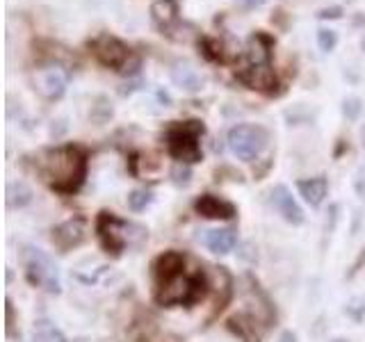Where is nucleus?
I'll return each mask as SVG.
<instances>
[{
	"label": "nucleus",
	"mask_w": 365,
	"mask_h": 342,
	"mask_svg": "<svg viewBox=\"0 0 365 342\" xmlns=\"http://www.w3.org/2000/svg\"><path fill=\"white\" fill-rule=\"evenodd\" d=\"M297 190H299V194H302L304 201H306L308 205H313V208H317V205L324 201L329 185H327V178H324V176H317V178L299 180V182H297Z\"/></svg>",
	"instance_id": "15"
},
{
	"label": "nucleus",
	"mask_w": 365,
	"mask_h": 342,
	"mask_svg": "<svg viewBox=\"0 0 365 342\" xmlns=\"http://www.w3.org/2000/svg\"><path fill=\"white\" fill-rule=\"evenodd\" d=\"M279 342H294V333H290V331H288V333H283V336H281Z\"/></svg>",
	"instance_id": "30"
},
{
	"label": "nucleus",
	"mask_w": 365,
	"mask_h": 342,
	"mask_svg": "<svg viewBox=\"0 0 365 342\" xmlns=\"http://www.w3.org/2000/svg\"><path fill=\"white\" fill-rule=\"evenodd\" d=\"M235 3L240 5V9H245V11H254L258 7L265 5V0H235Z\"/></svg>",
	"instance_id": "28"
},
{
	"label": "nucleus",
	"mask_w": 365,
	"mask_h": 342,
	"mask_svg": "<svg viewBox=\"0 0 365 342\" xmlns=\"http://www.w3.org/2000/svg\"><path fill=\"white\" fill-rule=\"evenodd\" d=\"M32 201V190L23 180H14L7 185V205L9 208H23Z\"/></svg>",
	"instance_id": "19"
},
{
	"label": "nucleus",
	"mask_w": 365,
	"mask_h": 342,
	"mask_svg": "<svg viewBox=\"0 0 365 342\" xmlns=\"http://www.w3.org/2000/svg\"><path fill=\"white\" fill-rule=\"evenodd\" d=\"M237 78L249 89H258V91H269L272 87H277V73H274L272 64L267 66H247L242 71H237Z\"/></svg>",
	"instance_id": "13"
},
{
	"label": "nucleus",
	"mask_w": 365,
	"mask_h": 342,
	"mask_svg": "<svg viewBox=\"0 0 365 342\" xmlns=\"http://www.w3.org/2000/svg\"><path fill=\"white\" fill-rule=\"evenodd\" d=\"M354 187H356V194H359V197L365 199V167L359 169L356 180H354Z\"/></svg>",
	"instance_id": "27"
},
{
	"label": "nucleus",
	"mask_w": 365,
	"mask_h": 342,
	"mask_svg": "<svg viewBox=\"0 0 365 342\" xmlns=\"http://www.w3.org/2000/svg\"><path fill=\"white\" fill-rule=\"evenodd\" d=\"M272 51H274V37L260 30L254 32L245 46L247 66H267L272 60Z\"/></svg>",
	"instance_id": "9"
},
{
	"label": "nucleus",
	"mask_w": 365,
	"mask_h": 342,
	"mask_svg": "<svg viewBox=\"0 0 365 342\" xmlns=\"http://www.w3.org/2000/svg\"><path fill=\"white\" fill-rule=\"evenodd\" d=\"M89 48L103 66L114 68V71H121L133 57L128 43L121 41L119 37H114V34H110V32L96 34V37L89 41Z\"/></svg>",
	"instance_id": "7"
},
{
	"label": "nucleus",
	"mask_w": 365,
	"mask_h": 342,
	"mask_svg": "<svg viewBox=\"0 0 365 342\" xmlns=\"http://www.w3.org/2000/svg\"><path fill=\"white\" fill-rule=\"evenodd\" d=\"M83 237H85V222L83 219H68L53 231V242L57 249H62V251L78 247L80 242H83Z\"/></svg>",
	"instance_id": "14"
},
{
	"label": "nucleus",
	"mask_w": 365,
	"mask_h": 342,
	"mask_svg": "<svg viewBox=\"0 0 365 342\" xmlns=\"http://www.w3.org/2000/svg\"><path fill=\"white\" fill-rule=\"evenodd\" d=\"M171 80H174V85L178 89L187 91V94H197V91L205 87V78L185 60H180L171 66Z\"/></svg>",
	"instance_id": "11"
},
{
	"label": "nucleus",
	"mask_w": 365,
	"mask_h": 342,
	"mask_svg": "<svg viewBox=\"0 0 365 342\" xmlns=\"http://www.w3.org/2000/svg\"><path fill=\"white\" fill-rule=\"evenodd\" d=\"M151 19L160 30H169L178 23V7L174 0H155L151 5Z\"/></svg>",
	"instance_id": "16"
},
{
	"label": "nucleus",
	"mask_w": 365,
	"mask_h": 342,
	"mask_svg": "<svg viewBox=\"0 0 365 342\" xmlns=\"http://www.w3.org/2000/svg\"><path fill=\"white\" fill-rule=\"evenodd\" d=\"M98 235L103 247L112 254H121L125 247H140L146 239V228L133 222H123L112 212H103L98 217Z\"/></svg>",
	"instance_id": "3"
},
{
	"label": "nucleus",
	"mask_w": 365,
	"mask_h": 342,
	"mask_svg": "<svg viewBox=\"0 0 365 342\" xmlns=\"http://www.w3.org/2000/svg\"><path fill=\"white\" fill-rule=\"evenodd\" d=\"M342 14H345V9L340 5H329L317 11V19L319 21H338V19H342Z\"/></svg>",
	"instance_id": "25"
},
{
	"label": "nucleus",
	"mask_w": 365,
	"mask_h": 342,
	"mask_svg": "<svg viewBox=\"0 0 365 342\" xmlns=\"http://www.w3.org/2000/svg\"><path fill=\"white\" fill-rule=\"evenodd\" d=\"M347 313H349L354 319H361L363 313H365V299H354V301L347 306Z\"/></svg>",
	"instance_id": "26"
},
{
	"label": "nucleus",
	"mask_w": 365,
	"mask_h": 342,
	"mask_svg": "<svg viewBox=\"0 0 365 342\" xmlns=\"http://www.w3.org/2000/svg\"><path fill=\"white\" fill-rule=\"evenodd\" d=\"M151 201H153V194L148 190H135V192H130V197H128V208L133 212H142Z\"/></svg>",
	"instance_id": "23"
},
{
	"label": "nucleus",
	"mask_w": 365,
	"mask_h": 342,
	"mask_svg": "<svg viewBox=\"0 0 365 342\" xmlns=\"http://www.w3.org/2000/svg\"><path fill=\"white\" fill-rule=\"evenodd\" d=\"M336 342H347V340H336Z\"/></svg>",
	"instance_id": "33"
},
{
	"label": "nucleus",
	"mask_w": 365,
	"mask_h": 342,
	"mask_svg": "<svg viewBox=\"0 0 365 342\" xmlns=\"http://www.w3.org/2000/svg\"><path fill=\"white\" fill-rule=\"evenodd\" d=\"M347 3H354V0H347Z\"/></svg>",
	"instance_id": "34"
},
{
	"label": "nucleus",
	"mask_w": 365,
	"mask_h": 342,
	"mask_svg": "<svg viewBox=\"0 0 365 342\" xmlns=\"http://www.w3.org/2000/svg\"><path fill=\"white\" fill-rule=\"evenodd\" d=\"M174 176H176V182H178V185H180V182H187V180H190V167L178 165V167L174 169Z\"/></svg>",
	"instance_id": "29"
},
{
	"label": "nucleus",
	"mask_w": 365,
	"mask_h": 342,
	"mask_svg": "<svg viewBox=\"0 0 365 342\" xmlns=\"http://www.w3.org/2000/svg\"><path fill=\"white\" fill-rule=\"evenodd\" d=\"M197 46H199L201 55H203L208 62H220V64L228 62V51H226L224 41L215 39V37H205V34H201V37L197 39Z\"/></svg>",
	"instance_id": "18"
},
{
	"label": "nucleus",
	"mask_w": 365,
	"mask_h": 342,
	"mask_svg": "<svg viewBox=\"0 0 365 342\" xmlns=\"http://www.w3.org/2000/svg\"><path fill=\"white\" fill-rule=\"evenodd\" d=\"M112 114H114V110H112L110 98L98 96V98L94 100V105H91L89 119L94 121V123H98V125H103V123H108V121L112 119Z\"/></svg>",
	"instance_id": "21"
},
{
	"label": "nucleus",
	"mask_w": 365,
	"mask_h": 342,
	"mask_svg": "<svg viewBox=\"0 0 365 342\" xmlns=\"http://www.w3.org/2000/svg\"><path fill=\"white\" fill-rule=\"evenodd\" d=\"M363 151H365V128H363Z\"/></svg>",
	"instance_id": "32"
},
{
	"label": "nucleus",
	"mask_w": 365,
	"mask_h": 342,
	"mask_svg": "<svg viewBox=\"0 0 365 342\" xmlns=\"http://www.w3.org/2000/svg\"><path fill=\"white\" fill-rule=\"evenodd\" d=\"M203 242L205 247H208L212 254H228L235 242H237V237H235V231H231V228H217V231H208L203 237Z\"/></svg>",
	"instance_id": "17"
},
{
	"label": "nucleus",
	"mask_w": 365,
	"mask_h": 342,
	"mask_svg": "<svg viewBox=\"0 0 365 342\" xmlns=\"http://www.w3.org/2000/svg\"><path fill=\"white\" fill-rule=\"evenodd\" d=\"M317 46L322 53H331L338 46V32L331 28H319L317 30Z\"/></svg>",
	"instance_id": "22"
},
{
	"label": "nucleus",
	"mask_w": 365,
	"mask_h": 342,
	"mask_svg": "<svg viewBox=\"0 0 365 342\" xmlns=\"http://www.w3.org/2000/svg\"><path fill=\"white\" fill-rule=\"evenodd\" d=\"M226 142L235 157L249 162V160H254L256 155L262 153V148L267 144V133L265 128H260V125H254V123H237L228 130Z\"/></svg>",
	"instance_id": "5"
},
{
	"label": "nucleus",
	"mask_w": 365,
	"mask_h": 342,
	"mask_svg": "<svg viewBox=\"0 0 365 342\" xmlns=\"http://www.w3.org/2000/svg\"><path fill=\"white\" fill-rule=\"evenodd\" d=\"M361 110H363V103H361L359 96H349V98L342 100V114H345L349 121H356Z\"/></svg>",
	"instance_id": "24"
},
{
	"label": "nucleus",
	"mask_w": 365,
	"mask_h": 342,
	"mask_svg": "<svg viewBox=\"0 0 365 342\" xmlns=\"http://www.w3.org/2000/svg\"><path fill=\"white\" fill-rule=\"evenodd\" d=\"M361 48H363V53H365V37L361 39Z\"/></svg>",
	"instance_id": "31"
},
{
	"label": "nucleus",
	"mask_w": 365,
	"mask_h": 342,
	"mask_svg": "<svg viewBox=\"0 0 365 342\" xmlns=\"http://www.w3.org/2000/svg\"><path fill=\"white\" fill-rule=\"evenodd\" d=\"M23 262H26V267H28V279L34 285H39V288L53 294L60 292V271H57V265L41 249L26 247V251H23Z\"/></svg>",
	"instance_id": "6"
},
{
	"label": "nucleus",
	"mask_w": 365,
	"mask_h": 342,
	"mask_svg": "<svg viewBox=\"0 0 365 342\" xmlns=\"http://www.w3.org/2000/svg\"><path fill=\"white\" fill-rule=\"evenodd\" d=\"M269 201L285 222L288 224H302L304 222V210L299 208V203L294 201L290 190L285 185H277L269 192Z\"/></svg>",
	"instance_id": "10"
},
{
	"label": "nucleus",
	"mask_w": 365,
	"mask_h": 342,
	"mask_svg": "<svg viewBox=\"0 0 365 342\" xmlns=\"http://www.w3.org/2000/svg\"><path fill=\"white\" fill-rule=\"evenodd\" d=\"M155 285L158 301L165 306L192 304L203 294V276L199 271H190L185 267V258L174 251L158 258Z\"/></svg>",
	"instance_id": "1"
},
{
	"label": "nucleus",
	"mask_w": 365,
	"mask_h": 342,
	"mask_svg": "<svg viewBox=\"0 0 365 342\" xmlns=\"http://www.w3.org/2000/svg\"><path fill=\"white\" fill-rule=\"evenodd\" d=\"M194 210L205 219H233L235 217V205L224 199H217L212 194H203L194 201Z\"/></svg>",
	"instance_id": "12"
},
{
	"label": "nucleus",
	"mask_w": 365,
	"mask_h": 342,
	"mask_svg": "<svg viewBox=\"0 0 365 342\" xmlns=\"http://www.w3.org/2000/svg\"><path fill=\"white\" fill-rule=\"evenodd\" d=\"M205 133L201 121H182V123H174L167 130V148L169 153L174 155L180 162H199L201 160V146L199 140Z\"/></svg>",
	"instance_id": "4"
},
{
	"label": "nucleus",
	"mask_w": 365,
	"mask_h": 342,
	"mask_svg": "<svg viewBox=\"0 0 365 342\" xmlns=\"http://www.w3.org/2000/svg\"><path fill=\"white\" fill-rule=\"evenodd\" d=\"M32 340L34 342H66V338L62 336V331L57 328L48 319H39L32 328Z\"/></svg>",
	"instance_id": "20"
},
{
	"label": "nucleus",
	"mask_w": 365,
	"mask_h": 342,
	"mask_svg": "<svg viewBox=\"0 0 365 342\" xmlns=\"http://www.w3.org/2000/svg\"><path fill=\"white\" fill-rule=\"evenodd\" d=\"M68 78H71V73L62 64H48L37 68V73H34V87H37V91L46 100H60L68 87Z\"/></svg>",
	"instance_id": "8"
},
{
	"label": "nucleus",
	"mask_w": 365,
	"mask_h": 342,
	"mask_svg": "<svg viewBox=\"0 0 365 342\" xmlns=\"http://www.w3.org/2000/svg\"><path fill=\"white\" fill-rule=\"evenodd\" d=\"M39 171L43 180L55 192H76L85 180L87 157L78 146H57L46 151L39 160Z\"/></svg>",
	"instance_id": "2"
}]
</instances>
